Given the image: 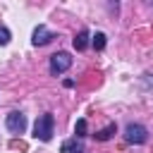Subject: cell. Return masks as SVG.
<instances>
[{
  "mask_svg": "<svg viewBox=\"0 0 153 153\" xmlns=\"http://www.w3.org/2000/svg\"><path fill=\"white\" fill-rule=\"evenodd\" d=\"M124 141L134 143V146H141V143L148 141V129L143 124H139V122H129L124 127Z\"/></svg>",
  "mask_w": 153,
  "mask_h": 153,
  "instance_id": "cell-2",
  "label": "cell"
},
{
  "mask_svg": "<svg viewBox=\"0 0 153 153\" xmlns=\"http://www.w3.org/2000/svg\"><path fill=\"white\" fill-rule=\"evenodd\" d=\"M5 127H7L10 134H24L26 131V115L19 112V110H12L5 117Z\"/></svg>",
  "mask_w": 153,
  "mask_h": 153,
  "instance_id": "cell-4",
  "label": "cell"
},
{
  "mask_svg": "<svg viewBox=\"0 0 153 153\" xmlns=\"http://www.w3.org/2000/svg\"><path fill=\"white\" fill-rule=\"evenodd\" d=\"M117 131V127H115V122H110L105 129H100V131H96L93 136H96V141H108V139H112V134Z\"/></svg>",
  "mask_w": 153,
  "mask_h": 153,
  "instance_id": "cell-8",
  "label": "cell"
},
{
  "mask_svg": "<svg viewBox=\"0 0 153 153\" xmlns=\"http://www.w3.org/2000/svg\"><path fill=\"white\" fill-rule=\"evenodd\" d=\"M86 127H88V124H86V120H84V117H79V120H76V124H74V136H76V139H84V136H86Z\"/></svg>",
  "mask_w": 153,
  "mask_h": 153,
  "instance_id": "cell-10",
  "label": "cell"
},
{
  "mask_svg": "<svg viewBox=\"0 0 153 153\" xmlns=\"http://www.w3.org/2000/svg\"><path fill=\"white\" fill-rule=\"evenodd\" d=\"M60 153H84V141H81V139H76V136H72V139L62 141Z\"/></svg>",
  "mask_w": 153,
  "mask_h": 153,
  "instance_id": "cell-6",
  "label": "cell"
},
{
  "mask_svg": "<svg viewBox=\"0 0 153 153\" xmlns=\"http://www.w3.org/2000/svg\"><path fill=\"white\" fill-rule=\"evenodd\" d=\"M69 67H72V55H69V53L60 50V53L50 55V65H48V69H50V74H53V76H60V74H65Z\"/></svg>",
  "mask_w": 153,
  "mask_h": 153,
  "instance_id": "cell-3",
  "label": "cell"
},
{
  "mask_svg": "<svg viewBox=\"0 0 153 153\" xmlns=\"http://www.w3.org/2000/svg\"><path fill=\"white\" fill-rule=\"evenodd\" d=\"M105 43H108V38H105V33H103V31H96V33L91 36V45H93L96 50H103V48H105Z\"/></svg>",
  "mask_w": 153,
  "mask_h": 153,
  "instance_id": "cell-9",
  "label": "cell"
},
{
  "mask_svg": "<svg viewBox=\"0 0 153 153\" xmlns=\"http://www.w3.org/2000/svg\"><path fill=\"white\" fill-rule=\"evenodd\" d=\"M53 38H57L45 24H38L36 29H33V33H31V45H36V48H41V45H48Z\"/></svg>",
  "mask_w": 153,
  "mask_h": 153,
  "instance_id": "cell-5",
  "label": "cell"
},
{
  "mask_svg": "<svg viewBox=\"0 0 153 153\" xmlns=\"http://www.w3.org/2000/svg\"><path fill=\"white\" fill-rule=\"evenodd\" d=\"M53 134H55V117H53V112H43L33 124V136L38 141H50Z\"/></svg>",
  "mask_w": 153,
  "mask_h": 153,
  "instance_id": "cell-1",
  "label": "cell"
},
{
  "mask_svg": "<svg viewBox=\"0 0 153 153\" xmlns=\"http://www.w3.org/2000/svg\"><path fill=\"white\" fill-rule=\"evenodd\" d=\"M10 38H12L10 29H7V26H0V45H7V43H10Z\"/></svg>",
  "mask_w": 153,
  "mask_h": 153,
  "instance_id": "cell-11",
  "label": "cell"
},
{
  "mask_svg": "<svg viewBox=\"0 0 153 153\" xmlns=\"http://www.w3.org/2000/svg\"><path fill=\"white\" fill-rule=\"evenodd\" d=\"M88 38H91V33L86 31V29H81L76 36H74V41H72V45L76 48V50H86L88 48Z\"/></svg>",
  "mask_w": 153,
  "mask_h": 153,
  "instance_id": "cell-7",
  "label": "cell"
}]
</instances>
